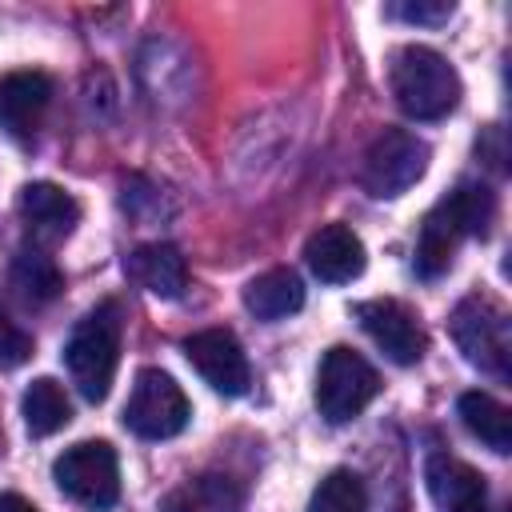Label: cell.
<instances>
[{"instance_id":"obj_2","label":"cell","mask_w":512,"mask_h":512,"mask_svg":"<svg viewBox=\"0 0 512 512\" xmlns=\"http://www.w3.org/2000/svg\"><path fill=\"white\" fill-rule=\"evenodd\" d=\"M392 96L404 116L412 120H444L460 104V76L456 68L428 44H404L388 68Z\"/></svg>"},{"instance_id":"obj_10","label":"cell","mask_w":512,"mask_h":512,"mask_svg":"<svg viewBox=\"0 0 512 512\" xmlns=\"http://www.w3.org/2000/svg\"><path fill=\"white\" fill-rule=\"evenodd\" d=\"M184 356H188V364L204 376V384H212V388L224 392V396H244L248 384H252L248 356H244L240 340H236L228 328L192 332V336L184 340Z\"/></svg>"},{"instance_id":"obj_17","label":"cell","mask_w":512,"mask_h":512,"mask_svg":"<svg viewBox=\"0 0 512 512\" xmlns=\"http://www.w3.org/2000/svg\"><path fill=\"white\" fill-rule=\"evenodd\" d=\"M244 308L256 316V320H284L292 312L304 308V284L292 268H272V272H260L256 280H248L244 288Z\"/></svg>"},{"instance_id":"obj_13","label":"cell","mask_w":512,"mask_h":512,"mask_svg":"<svg viewBox=\"0 0 512 512\" xmlns=\"http://www.w3.org/2000/svg\"><path fill=\"white\" fill-rule=\"evenodd\" d=\"M52 100V80L44 72H8L0 76V128L12 140H28Z\"/></svg>"},{"instance_id":"obj_7","label":"cell","mask_w":512,"mask_h":512,"mask_svg":"<svg viewBox=\"0 0 512 512\" xmlns=\"http://www.w3.org/2000/svg\"><path fill=\"white\" fill-rule=\"evenodd\" d=\"M192 404L184 396V388L160 372V368H144L136 372V384L128 392L124 404V428L140 440H172L188 428Z\"/></svg>"},{"instance_id":"obj_24","label":"cell","mask_w":512,"mask_h":512,"mask_svg":"<svg viewBox=\"0 0 512 512\" xmlns=\"http://www.w3.org/2000/svg\"><path fill=\"white\" fill-rule=\"evenodd\" d=\"M0 512H40L32 500H24L20 492H0Z\"/></svg>"},{"instance_id":"obj_15","label":"cell","mask_w":512,"mask_h":512,"mask_svg":"<svg viewBox=\"0 0 512 512\" xmlns=\"http://www.w3.org/2000/svg\"><path fill=\"white\" fill-rule=\"evenodd\" d=\"M124 272H128V280H136L144 292H152L160 300H176L188 288V264H184L180 248L160 244V240L132 248L124 260Z\"/></svg>"},{"instance_id":"obj_16","label":"cell","mask_w":512,"mask_h":512,"mask_svg":"<svg viewBox=\"0 0 512 512\" xmlns=\"http://www.w3.org/2000/svg\"><path fill=\"white\" fill-rule=\"evenodd\" d=\"M160 512H244V492L232 476L200 472L176 484L160 500Z\"/></svg>"},{"instance_id":"obj_23","label":"cell","mask_w":512,"mask_h":512,"mask_svg":"<svg viewBox=\"0 0 512 512\" xmlns=\"http://www.w3.org/2000/svg\"><path fill=\"white\" fill-rule=\"evenodd\" d=\"M388 16L396 20H408V24H444L452 16V4L448 0H416V4H392Z\"/></svg>"},{"instance_id":"obj_9","label":"cell","mask_w":512,"mask_h":512,"mask_svg":"<svg viewBox=\"0 0 512 512\" xmlns=\"http://www.w3.org/2000/svg\"><path fill=\"white\" fill-rule=\"evenodd\" d=\"M356 320L368 332V340L392 364H404L408 368V364H420V356L428 352V336H424L416 312L408 304H400V300H388V296L364 300V304H356Z\"/></svg>"},{"instance_id":"obj_4","label":"cell","mask_w":512,"mask_h":512,"mask_svg":"<svg viewBox=\"0 0 512 512\" xmlns=\"http://www.w3.org/2000/svg\"><path fill=\"white\" fill-rule=\"evenodd\" d=\"M448 332L464 360L496 380H508V360H512V332H508V312L488 300V296H468L452 308Z\"/></svg>"},{"instance_id":"obj_18","label":"cell","mask_w":512,"mask_h":512,"mask_svg":"<svg viewBox=\"0 0 512 512\" xmlns=\"http://www.w3.org/2000/svg\"><path fill=\"white\" fill-rule=\"evenodd\" d=\"M456 412H460V424L480 440V444H488L492 452H508L512 448V416H508V408L496 400V396H488V392H464L460 400H456Z\"/></svg>"},{"instance_id":"obj_14","label":"cell","mask_w":512,"mask_h":512,"mask_svg":"<svg viewBox=\"0 0 512 512\" xmlns=\"http://www.w3.org/2000/svg\"><path fill=\"white\" fill-rule=\"evenodd\" d=\"M24 224L32 228L36 240H64L76 220H80V204L72 192H64L60 184H48V180H32L20 188V200H16Z\"/></svg>"},{"instance_id":"obj_8","label":"cell","mask_w":512,"mask_h":512,"mask_svg":"<svg viewBox=\"0 0 512 512\" xmlns=\"http://www.w3.org/2000/svg\"><path fill=\"white\" fill-rule=\"evenodd\" d=\"M428 168V144L416 132L404 128H384L368 152H364V168H360V184L372 196H400L408 192Z\"/></svg>"},{"instance_id":"obj_5","label":"cell","mask_w":512,"mask_h":512,"mask_svg":"<svg viewBox=\"0 0 512 512\" xmlns=\"http://www.w3.org/2000/svg\"><path fill=\"white\" fill-rule=\"evenodd\" d=\"M380 392V376L376 368L352 352L348 344H332L320 360L316 372V408L328 424H348L356 420Z\"/></svg>"},{"instance_id":"obj_11","label":"cell","mask_w":512,"mask_h":512,"mask_svg":"<svg viewBox=\"0 0 512 512\" xmlns=\"http://www.w3.org/2000/svg\"><path fill=\"white\" fill-rule=\"evenodd\" d=\"M424 484H428V496L436 504V512H488V484L484 476L448 456V452H432L428 464H424Z\"/></svg>"},{"instance_id":"obj_6","label":"cell","mask_w":512,"mask_h":512,"mask_svg":"<svg viewBox=\"0 0 512 512\" xmlns=\"http://www.w3.org/2000/svg\"><path fill=\"white\" fill-rule=\"evenodd\" d=\"M52 480L72 504H80L88 512H108L120 500L116 448L104 440H80V444L64 448V456H56Z\"/></svg>"},{"instance_id":"obj_22","label":"cell","mask_w":512,"mask_h":512,"mask_svg":"<svg viewBox=\"0 0 512 512\" xmlns=\"http://www.w3.org/2000/svg\"><path fill=\"white\" fill-rule=\"evenodd\" d=\"M32 356V336L0 312V368H20Z\"/></svg>"},{"instance_id":"obj_19","label":"cell","mask_w":512,"mask_h":512,"mask_svg":"<svg viewBox=\"0 0 512 512\" xmlns=\"http://www.w3.org/2000/svg\"><path fill=\"white\" fill-rule=\"evenodd\" d=\"M20 412H24V428H28V436H36V440L60 432V428L72 420L68 392H64L52 376H40V380L28 384V392H24V400H20Z\"/></svg>"},{"instance_id":"obj_25","label":"cell","mask_w":512,"mask_h":512,"mask_svg":"<svg viewBox=\"0 0 512 512\" xmlns=\"http://www.w3.org/2000/svg\"><path fill=\"white\" fill-rule=\"evenodd\" d=\"M0 448H4V432H0Z\"/></svg>"},{"instance_id":"obj_21","label":"cell","mask_w":512,"mask_h":512,"mask_svg":"<svg viewBox=\"0 0 512 512\" xmlns=\"http://www.w3.org/2000/svg\"><path fill=\"white\" fill-rule=\"evenodd\" d=\"M308 512H368V488L356 472L332 468L316 484V492L308 500Z\"/></svg>"},{"instance_id":"obj_1","label":"cell","mask_w":512,"mask_h":512,"mask_svg":"<svg viewBox=\"0 0 512 512\" xmlns=\"http://www.w3.org/2000/svg\"><path fill=\"white\" fill-rule=\"evenodd\" d=\"M496 216V200L484 184H460L448 196H440L428 216L420 220L416 236V276L436 280L448 272L456 248L464 236H488V224Z\"/></svg>"},{"instance_id":"obj_20","label":"cell","mask_w":512,"mask_h":512,"mask_svg":"<svg viewBox=\"0 0 512 512\" xmlns=\"http://www.w3.org/2000/svg\"><path fill=\"white\" fill-rule=\"evenodd\" d=\"M12 284L32 300V304H48L60 296L64 280H60V268L52 256L36 252V248H20L16 260H12Z\"/></svg>"},{"instance_id":"obj_3","label":"cell","mask_w":512,"mask_h":512,"mask_svg":"<svg viewBox=\"0 0 512 512\" xmlns=\"http://www.w3.org/2000/svg\"><path fill=\"white\" fill-rule=\"evenodd\" d=\"M120 364V304H96L64 344V368L88 404H100Z\"/></svg>"},{"instance_id":"obj_12","label":"cell","mask_w":512,"mask_h":512,"mask_svg":"<svg viewBox=\"0 0 512 512\" xmlns=\"http://www.w3.org/2000/svg\"><path fill=\"white\" fill-rule=\"evenodd\" d=\"M304 260L316 280L324 284H348L364 272V244L348 224H324L320 232L308 236Z\"/></svg>"}]
</instances>
